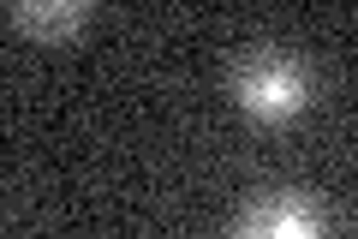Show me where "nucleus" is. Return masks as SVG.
Listing matches in <instances>:
<instances>
[{
    "instance_id": "1",
    "label": "nucleus",
    "mask_w": 358,
    "mask_h": 239,
    "mask_svg": "<svg viewBox=\"0 0 358 239\" xmlns=\"http://www.w3.org/2000/svg\"><path fill=\"white\" fill-rule=\"evenodd\" d=\"M233 96H239V108L251 114V120H293L310 102V72L287 48L257 42V48H245L239 66H233Z\"/></svg>"
},
{
    "instance_id": "2",
    "label": "nucleus",
    "mask_w": 358,
    "mask_h": 239,
    "mask_svg": "<svg viewBox=\"0 0 358 239\" xmlns=\"http://www.w3.org/2000/svg\"><path fill=\"white\" fill-rule=\"evenodd\" d=\"M227 239H329V221L305 191H263L239 210Z\"/></svg>"
},
{
    "instance_id": "3",
    "label": "nucleus",
    "mask_w": 358,
    "mask_h": 239,
    "mask_svg": "<svg viewBox=\"0 0 358 239\" xmlns=\"http://www.w3.org/2000/svg\"><path fill=\"white\" fill-rule=\"evenodd\" d=\"M13 30H24V36H42V42H60V36H78L90 18L84 0H18L13 13Z\"/></svg>"
}]
</instances>
